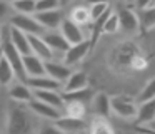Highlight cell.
Masks as SVG:
<instances>
[{
	"instance_id": "obj_1",
	"label": "cell",
	"mask_w": 155,
	"mask_h": 134,
	"mask_svg": "<svg viewBox=\"0 0 155 134\" xmlns=\"http://www.w3.org/2000/svg\"><path fill=\"white\" fill-rule=\"evenodd\" d=\"M30 109L22 106L12 107L7 117V134H32L34 132V121L30 117Z\"/></svg>"
},
{
	"instance_id": "obj_2",
	"label": "cell",
	"mask_w": 155,
	"mask_h": 134,
	"mask_svg": "<svg viewBox=\"0 0 155 134\" xmlns=\"http://www.w3.org/2000/svg\"><path fill=\"white\" fill-rule=\"evenodd\" d=\"M8 23H10L12 27H15V29H18L20 32L27 34V35H44L45 34V29L37 22V19H35L34 15L15 13Z\"/></svg>"
},
{
	"instance_id": "obj_3",
	"label": "cell",
	"mask_w": 155,
	"mask_h": 134,
	"mask_svg": "<svg viewBox=\"0 0 155 134\" xmlns=\"http://www.w3.org/2000/svg\"><path fill=\"white\" fill-rule=\"evenodd\" d=\"M58 32L64 35V39L67 40L70 45L80 44V42H84V40L88 39V35H87V32L84 30V27L74 23L70 19H68V17H64L60 27H58ZM88 40H90V39H88Z\"/></svg>"
},
{
	"instance_id": "obj_4",
	"label": "cell",
	"mask_w": 155,
	"mask_h": 134,
	"mask_svg": "<svg viewBox=\"0 0 155 134\" xmlns=\"http://www.w3.org/2000/svg\"><path fill=\"white\" fill-rule=\"evenodd\" d=\"M110 106H112V112L115 116L122 117V119H135L137 117V109L138 106L134 102L132 99L127 97H112L110 99Z\"/></svg>"
},
{
	"instance_id": "obj_5",
	"label": "cell",
	"mask_w": 155,
	"mask_h": 134,
	"mask_svg": "<svg viewBox=\"0 0 155 134\" xmlns=\"http://www.w3.org/2000/svg\"><path fill=\"white\" fill-rule=\"evenodd\" d=\"M90 49H92V44H90V40H88V39L84 40V42H80V44L70 45V49L64 54V64H67L68 67L78 64L80 60H84L85 57L88 55Z\"/></svg>"
},
{
	"instance_id": "obj_6",
	"label": "cell",
	"mask_w": 155,
	"mask_h": 134,
	"mask_svg": "<svg viewBox=\"0 0 155 134\" xmlns=\"http://www.w3.org/2000/svg\"><path fill=\"white\" fill-rule=\"evenodd\" d=\"M27 106H28V109H30V112L37 114V116L44 117V119L54 121V122L62 117V111L60 109H57V107H54V106H48V104L42 102V100L35 99V97L27 104Z\"/></svg>"
},
{
	"instance_id": "obj_7",
	"label": "cell",
	"mask_w": 155,
	"mask_h": 134,
	"mask_svg": "<svg viewBox=\"0 0 155 134\" xmlns=\"http://www.w3.org/2000/svg\"><path fill=\"white\" fill-rule=\"evenodd\" d=\"M45 74L64 86L65 80H67L68 77L72 76V69L67 65V64H64V62H57V60H47V62H45Z\"/></svg>"
},
{
	"instance_id": "obj_8",
	"label": "cell",
	"mask_w": 155,
	"mask_h": 134,
	"mask_svg": "<svg viewBox=\"0 0 155 134\" xmlns=\"http://www.w3.org/2000/svg\"><path fill=\"white\" fill-rule=\"evenodd\" d=\"M34 17L37 19V22L47 30H57L60 27L62 20H64V13L58 10H48V12H35Z\"/></svg>"
},
{
	"instance_id": "obj_9",
	"label": "cell",
	"mask_w": 155,
	"mask_h": 134,
	"mask_svg": "<svg viewBox=\"0 0 155 134\" xmlns=\"http://www.w3.org/2000/svg\"><path fill=\"white\" fill-rule=\"evenodd\" d=\"M55 126H57L64 134H78V132H84V131L88 127V124L85 122L84 119L62 116L60 119L55 121Z\"/></svg>"
},
{
	"instance_id": "obj_10",
	"label": "cell",
	"mask_w": 155,
	"mask_h": 134,
	"mask_svg": "<svg viewBox=\"0 0 155 134\" xmlns=\"http://www.w3.org/2000/svg\"><path fill=\"white\" fill-rule=\"evenodd\" d=\"M42 39L45 40V44L50 47V50L54 54H62V55H64V54L70 49V44H68L67 40L64 39V35H62L60 32H57V30H47V32L42 35Z\"/></svg>"
},
{
	"instance_id": "obj_11",
	"label": "cell",
	"mask_w": 155,
	"mask_h": 134,
	"mask_svg": "<svg viewBox=\"0 0 155 134\" xmlns=\"http://www.w3.org/2000/svg\"><path fill=\"white\" fill-rule=\"evenodd\" d=\"M118 15V23H120V30L124 32H137L140 29V22H138L137 12H134L132 9H120L117 12Z\"/></svg>"
},
{
	"instance_id": "obj_12",
	"label": "cell",
	"mask_w": 155,
	"mask_h": 134,
	"mask_svg": "<svg viewBox=\"0 0 155 134\" xmlns=\"http://www.w3.org/2000/svg\"><path fill=\"white\" fill-rule=\"evenodd\" d=\"M25 84L32 90H60L62 89V84L54 80L52 77H48L47 74L38 76V77H27Z\"/></svg>"
},
{
	"instance_id": "obj_13",
	"label": "cell",
	"mask_w": 155,
	"mask_h": 134,
	"mask_svg": "<svg viewBox=\"0 0 155 134\" xmlns=\"http://www.w3.org/2000/svg\"><path fill=\"white\" fill-rule=\"evenodd\" d=\"M138 126H147L152 121H155V99H148V100H142L138 104L137 109V117H135Z\"/></svg>"
},
{
	"instance_id": "obj_14",
	"label": "cell",
	"mask_w": 155,
	"mask_h": 134,
	"mask_svg": "<svg viewBox=\"0 0 155 134\" xmlns=\"http://www.w3.org/2000/svg\"><path fill=\"white\" fill-rule=\"evenodd\" d=\"M28 42H30L32 54H35L37 57H40L42 60H54V52L50 50V47L45 44V40L42 39V35H28Z\"/></svg>"
},
{
	"instance_id": "obj_15",
	"label": "cell",
	"mask_w": 155,
	"mask_h": 134,
	"mask_svg": "<svg viewBox=\"0 0 155 134\" xmlns=\"http://www.w3.org/2000/svg\"><path fill=\"white\" fill-rule=\"evenodd\" d=\"M24 69L27 77H38L45 76V60H42L40 57H37L35 54L24 57Z\"/></svg>"
},
{
	"instance_id": "obj_16",
	"label": "cell",
	"mask_w": 155,
	"mask_h": 134,
	"mask_svg": "<svg viewBox=\"0 0 155 134\" xmlns=\"http://www.w3.org/2000/svg\"><path fill=\"white\" fill-rule=\"evenodd\" d=\"M8 94L14 100L20 104H28L32 99H34V90L27 86L25 82H17V84H12L10 89H8Z\"/></svg>"
},
{
	"instance_id": "obj_17",
	"label": "cell",
	"mask_w": 155,
	"mask_h": 134,
	"mask_svg": "<svg viewBox=\"0 0 155 134\" xmlns=\"http://www.w3.org/2000/svg\"><path fill=\"white\" fill-rule=\"evenodd\" d=\"M87 86H88L87 74L85 72H72V76L62 86V92H75V90L87 89Z\"/></svg>"
},
{
	"instance_id": "obj_18",
	"label": "cell",
	"mask_w": 155,
	"mask_h": 134,
	"mask_svg": "<svg viewBox=\"0 0 155 134\" xmlns=\"http://www.w3.org/2000/svg\"><path fill=\"white\" fill-rule=\"evenodd\" d=\"M10 39H12V44L14 47L22 54V55H30L32 54V49H30V42H28V35L24 32H20L18 29L10 25Z\"/></svg>"
},
{
	"instance_id": "obj_19",
	"label": "cell",
	"mask_w": 155,
	"mask_h": 134,
	"mask_svg": "<svg viewBox=\"0 0 155 134\" xmlns=\"http://www.w3.org/2000/svg\"><path fill=\"white\" fill-rule=\"evenodd\" d=\"M34 97L45 104H48V106L57 107V109H62L65 106L60 90H34Z\"/></svg>"
},
{
	"instance_id": "obj_20",
	"label": "cell",
	"mask_w": 155,
	"mask_h": 134,
	"mask_svg": "<svg viewBox=\"0 0 155 134\" xmlns=\"http://www.w3.org/2000/svg\"><path fill=\"white\" fill-rule=\"evenodd\" d=\"M92 111L97 114L98 117H108L112 114V106H110V97L105 94H95L92 99Z\"/></svg>"
},
{
	"instance_id": "obj_21",
	"label": "cell",
	"mask_w": 155,
	"mask_h": 134,
	"mask_svg": "<svg viewBox=\"0 0 155 134\" xmlns=\"http://www.w3.org/2000/svg\"><path fill=\"white\" fill-rule=\"evenodd\" d=\"M68 19H70L74 23L80 25V27L90 25V23H92L90 9H88V7H84V5L75 7V9H72V10H70V13H68Z\"/></svg>"
},
{
	"instance_id": "obj_22",
	"label": "cell",
	"mask_w": 155,
	"mask_h": 134,
	"mask_svg": "<svg viewBox=\"0 0 155 134\" xmlns=\"http://www.w3.org/2000/svg\"><path fill=\"white\" fill-rule=\"evenodd\" d=\"M137 15H138V22H140V29L142 30L155 29V5L140 9L137 12Z\"/></svg>"
},
{
	"instance_id": "obj_23",
	"label": "cell",
	"mask_w": 155,
	"mask_h": 134,
	"mask_svg": "<svg viewBox=\"0 0 155 134\" xmlns=\"http://www.w3.org/2000/svg\"><path fill=\"white\" fill-rule=\"evenodd\" d=\"M64 102H82L87 104L92 102L94 99V92L90 89H82V90H75V92H62Z\"/></svg>"
},
{
	"instance_id": "obj_24",
	"label": "cell",
	"mask_w": 155,
	"mask_h": 134,
	"mask_svg": "<svg viewBox=\"0 0 155 134\" xmlns=\"http://www.w3.org/2000/svg\"><path fill=\"white\" fill-rule=\"evenodd\" d=\"M12 9L15 13L22 15H34L37 12V0H17L12 3Z\"/></svg>"
},
{
	"instance_id": "obj_25",
	"label": "cell",
	"mask_w": 155,
	"mask_h": 134,
	"mask_svg": "<svg viewBox=\"0 0 155 134\" xmlns=\"http://www.w3.org/2000/svg\"><path fill=\"white\" fill-rule=\"evenodd\" d=\"M87 104L82 102H65L64 109H65V116L68 117H77V119H84L85 112H87Z\"/></svg>"
},
{
	"instance_id": "obj_26",
	"label": "cell",
	"mask_w": 155,
	"mask_h": 134,
	"mask_svg": "<svg viewBox=\"0 0 155 134\" xmlns=\"http://www.w3.org/2000/svg\"><path fill=\"white\" fill-rule=\"evenodd\" d=\"M14 79H17L14 69H12L10 64L4 59L0 62V84H2V86H12Z\"/></svg>"
},
{
	"instance_id": "obj_27",
	"label": "cell",
	"mask_w": 155,
	"mask_h": 134,
	"mask_svg": "<svg viewBox=\"0 0 155 134\" xmlns=\"http://www.w3.org/2000/svg\"><path fill=\"white\" fill-rule=\"evenodd\" d=\"M88 134H115V131L107 121H104L100 117V119H95L94 122L90 124V127H88Z\"/></svg>"
},
{
	"instance_id": "obj_28",
	"label": "cell",
	"mask_w": 155,
	"mask_h": 134,
	"mask_svg": "<svg viewBox=\"0 0 155 134\" xmlns=\"http://www.w3.org/2000/svg\"><path fill=\"white\" fill-rule=\"evenodd\" d=\"M118 30H120L118 15H117V12H112L104 23V34H115V32H118Z\"/></svg>"
},
{
	"instance_id": "obj_29",
	"label": "cell",
	"mask_w": 155,
	"mask_h": 134,
	"mask_svg": "<svg viewBox=\"0 0 155 134\" xmlns=\"http://www.w3.org/2000/svg\"><path fill=\"white\" fill-rule=\"evenodd\" d=\"M14 9H12V3H8L7 0H2L0 2V25H5V22H10V19L15 15Z\"/></svg>"
},
{
	"instance_id": "obj_30",
	"label": "cell",
	"mask_w": 155,
	"mask_h": 134,
	"mask_svg": "<svg viewBox=\"0 0 155 134\" xmlns=\"http://www.w3.org/2000/svg\"><path fill=\"white\" fill-rule=\"evenodd\" d=\"M60 2L58 0H37V12H48V10H58Z\"/></svg>"
},
{
	"instance_id": "obj_31",
	"label": "cell",
	"mask_w": 155,
	"mask_h": 134,
	"mask_svg": "<svg viewBox=\"0 0 155 134\" xmlns=\"http://www.w3.org/2000/svg\"><path fill=\"white\" fill-rule=\"evenodd\" d=\"M90 17H92V22L97 19H100L108 9H110V3H95V5H90Z\"/></svg>"
},
{
	"instance_id": "obj_32",
	"label": "cell",
	"mask_w": 155,
	"mask_h": 134,
	"mask_svg": "<svg viewBox=\"0 0 155 134\" xmlns=\"http://www.w3.org/2000/svg\"><path fill=\"white\" fill-rule=\"evenodd\" d=\"M148 99H155V77L148 80L147 86L142 89V94H140V102L142 100H148Z\"/></svg>"
},
{
	"instance_id": "obj_33",
	"label": "cell",
	"mask_w": 155,
	"mask_h": 134,
	"mask_svg": "<svg viewBox=\"0 0 155 134\" xmlns=\"http://www.w3.org/2000/svg\"><path fill=\"white\" fill-rule=\"evenodd\" d=\"M37 134H64V132H62L54 122V124H44V126L37 131Z\"/></svg>"
},
{
	"instance_id": "obj_34",
	"label": "cell",
	"mask_w": 155,
	"mask_h": 134,
	"mask_svg": "<svg viewBox=\"0 0 155 134\" xmlns=\"http://www.w3.org/2000/svg\"><path fill=\"white\" fill-rule=\"evenodd\" d=\"M132 67L134 69H145L147 67V60L145 59H142V57H134V60H132Z\"/></svg>"
},
{
	"instance_id": "obj_35",
	"label": "cell",
	"mask_w": 155,
	"mask_h": 134,
	"mask_svg": "<svg viewBox=\"0 0 155 134\" xmlns=\"http://www.w3.org/2000/svg\"><path fill=\"white\" fill-rule=\"evenodd\" d=\"M153 3H155V0H135V7H137L138 10L145 9V7H150V5H153Z\"/></svg>"
},
{
	"instance_id": "obj_36",
	"label": "cell",
	"mask_w": 155,
	"mask_h": 134,
	"mask_svg": "<svg viewBox=\"0 0 155 134\" xmlns=\"http://www.w3.org/2000/svg\"><path fill=\"white\" fill-rule=\"evenodd\" d=\"M90 5H95V3H110V0H87Z\"/></svg>"
},
{
	"instance_id": "obj_37",
	"label": "cell",
	"mask_w": 155,
	"mask_h": 134,
	"mask_svg": "<svg viewBox=\"0 0 155 134\" xmlns=\"http://www.w3.org/2000/svg\"><path fill=\"white\" fill-rule=\"evenodd\" d=\"M58 2H60V7H65V5H68L72 0H58Z\"/></svg>"
},
{
	"instance_id": "obj_38",
	"label": "cell",
	"mask_w": 155,
	"mask_h": 134,
	"mask_svg": "<svg viewBox=\"0 0 155 134\" xmlns=\"http://www.w3.org/2000/svg\"><path fill=\"white\" fill-rule=\"evenodd\" d=\"M4 60V50H2V47H0V62Z\"/></svg>"
},
{
	"instance_id": "obj_39",
	"label": "cell",
	"mask_w": 155,
	"mask_h": 134,
	"mask_svg": "<svg viewBox=\"0 0 155 134\" xmlns=\"http://www.w3.org/2000/svg\"><path fill=\"white\" fill-rule=\"evenodd\" d=\"M0 45H2V25H0Z\"/></svg>"
},
{
	"instance_id": "obj_40",
	"label": "cell",
	"mask_w": 155,
	"mask_h": 134,
	"mask_svg": "<svg viewBox=\"0 0 155 134\" xmlns=\"http://www.w3.org/2000/svg\"><path fill=\"white\" fill-rule=\"evenodd\" d=\"M125 2H128V3H135V0H125Z\"/></svg>"
},
{
	"instance_id": "obj_41",
	"label": "cell",
	"mask_w": 155,
	"mask_h": 134,
	"mask_svg": "<svg viewBox=\"0 0 155 134\" xmlns=\"http://www.w3.org/2000/svg\"><path fill=\"white\" fill-rule=\"evenodd\" d=\"M8 3H14V2H17V0H7Z\"/></svg>"
},
{
	"instance_id": "obj_42",
	"label": "cell",
	"mask_w": 155,
	"mask_h": 134,
	"mask_svg": "<svg viewBox=\"0 0 155 134\" xmlns=\"http://www.w3.org/2000/svg\"><path fill=\"white\" fill-rule=\"evenodd\" d=\"M78 134H87V132H85V131H84V132H78Z\"/></svg>"
},
{
	"instance_id": "obj_43",
	"label": "cell",
	"mask_w": 155,
	"mask_h": 134,
	"mask_svg": "<svg viewBox=\"0 0 155 134\" xmlns=\"http://www.w3.org/2000/svg\"><path fill=\"white\" fill-rule=\"evenodd\" d=\"M0 2H2V0H0Z\"/></svg>"
},
{
	"instance_id": "obj_44",
	"label": "cell",
	"mask_w": 155,
	"mask_h": 134,
	"mask_svg": "<svg viewBox=\"0 0 155 134\" xmlns=\"http://www.w3.org/2000/svg\"><path fill=\"white\" fill-rule=\"evenodd\" d=\"M153 5H155V3H153Z\"/></svg>"
}]
</instances>
